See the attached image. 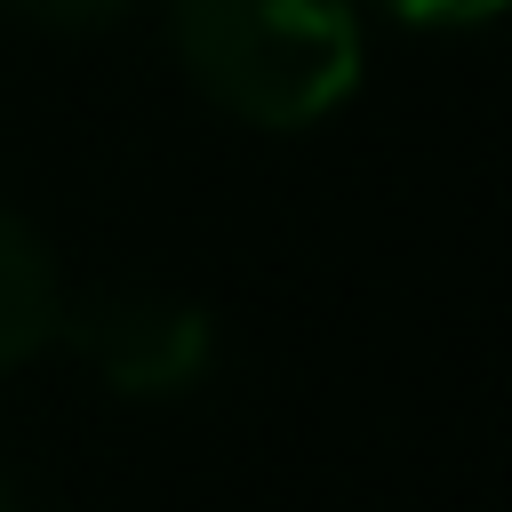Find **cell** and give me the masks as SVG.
<instances>
[{"instance_id": "obj_1", "label": "cell", "mask_w": 512, "mask_h": 512, "mask_svg": "<svg viewBox=\"0 0 512 512\" xmlns=\"http://www.w3.org/2000/svg\"><path fill=\"white\" fill-rule=\"evenodd\" d=\"M184 72L256 128H312L360 88L352 0H168Z\"/></svg>"}, {"instance_id": "obj_2", "label": "cell", "mask_w": 512, "mask_h": 512, "mask_svg": "<svg viewBox=\"0 0 512 512\" xmlns=\"http://www.w3.org/2000/svg\"><path fill=\"white\" fill-rule=\"evenodd\" d=\"M56 336H72V352L120 400H176L216 360L208 312L184 304V296H160V288H104V296L72 304Z\"/></svg>"}, {"instance_id": "obj_3", "label": "cell", "mask_w": 512, "mask_h": 512, "mask_svg": "<svg viewBox=\"0 0 512 512\" xmlns=\"http://www.w3.org/2000/svg\"><path fill=\"white\" fill-rule=\"evenodd\" d=\"M64 328V288H56V264L40 248V232L0 208V368H24L56 344Z\"/></svg>"}, {"instance_id": "obj_4", "label": "cell", "mask_w": 512, "mask_h": 512, "mask_svg": "<svg viewBox=\"0 0 512 512\" xmlns=\"http://www.w3.org/2000/svg\"><path fill=\"white\" fill-rule=\"evenodd\" d=\"M8 8L32 16V24H48V32H96V24L128 16L136 0H8Z\"/></svg>"}, {"instance_id": "obj_5", "label": "cell", "mask_w": 512, "mask_h": 512, "mask_svg": "<svg viewBox=\"0 0 512 512\" xmlns=\"http://www.w3.org/2000/svg\"><path fill=\"white\" fill-rule=\"evenodd\" d=\"M376 8L400 24H424V32H456V24H488L504 0H376Z\"/></svg>"}, {"instance_id": "obj_6", "label": "cell", "mask_w": 512, "mask_h": 512, "mask_svg": "<svg viewBox=\"0 0 512 512\" xmlns=\"http://www.w3.org/2000/svg\"><path fill=\"white\" fill-rule=\"evenodd\" d=\"M0 512H16V496H8V480H0Z\"/></svg>"}]
</instances>
